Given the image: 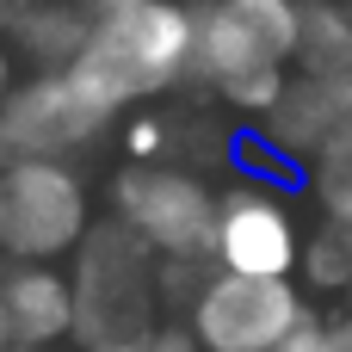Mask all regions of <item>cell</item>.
<instances>
[{
  "instance_id": "cell-1",
  "label": "cell",
  "mask_w": 352,
  "mask_h": 352,
  "mask_svg": "<svg viewBox=\"0 0 352 352\" xmlns=\"http://www.w3.org/2000/svg\"><path fill=\"white\" fill-rule=\"evenodd\" d=\"M192 19H198L192 80L210 87L229 111L260 124L297 80L303 0H192Z\"/></svg>"
},
{
  "instance_id": "cell-2",
  "label": "cell",
  "mask_w": 352,
  "mask_h": 352,
  "mask_svg": "<svg viewBox=\"0 0 352 352\" xmlns=\"http://www.w3.org/2000/svg\"><path fill=\"white\" fill-rule=\"evenodd\" d=\"M198 62V19L192 0H142L130 12L93 19L80 62L68 68L105 111L130 118V105H148L192 80Z\"/></svg>"
},
{
  "instance_id": "cell-3",
  "label": "cell",
  "mask_w": 352,
  "mask_h": 352,
  "mask_svg": "<svg viewBox=\"0 0 352 352\" xmlns=\"http://www.w3.org/2000/svg\"><path fill=\"white\" fill-rule=\"evenodd\" d=\"M74 352H111V346H136L155 328V297L161 291V260L124 229V223H99L74 266Z\"/></svg>"
},
{
  "instance_id": "cell-4",
  "label": "cell",
  "mask_w": 352,
  "mask_h": 352,
  "mask_svg": "<svg viewBox=\"0 0 352 352\" xmlns=\"http://www.w3.org/2000/svg\"><path fill=\"white\" fill-rule=\"evenodd\" d=\"M217 198L223 186L173 161H124L111 173V223H124L161 266H210Z\"/></svg>"
},
{
  "instance_id": "cell-5",
  "label": "cell",
  "mask_w": 352,
  "mask_h": 352,
  "mask_svg": "<svg viewBox=\"0 0 352 352\" xmlns=\"http://www.w3.org/2000/svg\"><path fill=\"white\" fill-rule=\"evenodd\" d=\"M93 229V192L74 161H0V260L62 266Z\"/></svg>"
},
{
  "instance_id": "cell-6",
  "label": "cell",
  "mask_w": 352,
  "mask_h": 352,
  "mask_svg": "<svg viewBox=\"0 0 352 352\" xmlns=\"http://www.w3.org/2000/svg\"><path fill=\"white\" fill-rule=\"evenodd\" d=\"M309 316L297 278H235L217 266L186 297V334L198 352H278Z\"/></svg>"
},
{
  "instance_id": "cell-7",
  "label": "cell",
  "mask_w": 352,
  "mask_h": 352,
  "mask_svg": "<svg viewBox=\"0 0 352 352\" xmlns=\"http://www.w3.org/2000/svg\"><path fill=\"white\" fill-rule=\"evenodd\" d=\"M303 223L291 210V192L260 179V173H241L223 186L217 198V248H210V266L217 272H235V278H297L303 272Z\"/></svg>"
},
{
  "instance_id": "cell-8",
  "label": "cell",
  "mask_w": 352,
  "mask_h": 352,
  "mask_svg": "<svg viewBox=\"0 0 352 352\" xmlns=\"http://www.w3.org/2000/svg\"><path fill=\"white\" fill-rule=\"evenodd\" d=\"M111 124H118V111H105L68 68L25 74L0 99V161H74Z\"/></svg>"
},
{
  "instance_id": "cell-9",
  "label": "cell",
  "mask_w": 352,
  "mask_h": 352,
  "mask_svg": "<svg viewBox=\"0 0 352 352\" xmlns=\"http://www.w3.org/2000/svg\"><path fill=\"white\" fill-rule=\"evenodd\" d=\"M0 309L19 352H74V278L62 266H0Z\"/></svg>"
},
{
  "instance_id": "cell-10",
  "label": "cell",
  "mask_w": 352,
  "mask_h": 352,
  "mask_svg": "<svg viewBox=\"0 0 352 352\" xmlns=\"http://www.w3.org/2000/svg\"><path fill=\"white\" fill-rule=\"evenodd\" d=\"M87 31H93V12L80 0H25V12L6 31V43H12V56L31 74H62V68L80 62Z\"/></svg>"
},
{
  "instance_id": "cell-11",
  "label": "cell",
  "mask_w": 352,
  "mask_h": 352,
  "mask_svg": "<svg viewBox=\"0 0 352 352\" xmlns=\"http://www.w3.org/2000/svg\"><path fill=\"white\" fill-rule=\"evenodd\" d=\"M297 74L303 80H352V6L346 0H303V37H297Z\"/></svg>"
},
{
  "instance_id": "cell-12",
  "label": "cell",
  "mask_w": 352,
  "mask_h": 352,
  "mask_svg": "<svg viewBox=\"0 0 352 352\" xmlns=\"http://www.w3.org/2000/svg\"><path fill=\"white\" fill-rule=\"evenodd\" d=\"M316 179H352V80H340L328 99V124L309 155V186Z\"/></svg>"
},
{
  "instance_id": "cell-13",
  "label": "cell",
  "mask_w": 352,
  "mask_h": 352,
  "mask_svg": "<svg viewBox=\"0 0 352 352\" xmlns=\"http://www.w3.org/2000/svg\"><path fill=\"white\" fill-rule=\"evenodd\" d=\"M297 278H303L309 291H340V297H346V285H352V235L334 229V223H316Z\"/></svg>"
},
{
  "instance_id": "cell-14",
  "label": "cell",
  "mask_w": 352,
  "mask_h": 352,
  "mask_svg": "<svg viewBox=\"0 0 352 352\" xmlns=\"http://www.w3.org/2000/svg\"><path fill=\"white\" fill-rule=\"evenodd\" d=\"M278 352H352V316H309Z\"/></svg>"
},
{
  "instance_id": "cell-15",
  "label": "cell",
  "mask_w": 352,
  "mask_h": 352,
  "mask_svg": "<svg viewBox=\"0 0 352 352\" xmlns=\"http://www.w3.org/2000/svg\"><path fill=\"white\" fill-rule=\"evenodd\" d=\"M161 148H167V118L161 111L124 118V161H161Z\"/></svg>"
},
{
  "instance_id": "cell-16",
  "label": "cell",
  "mask_w": 352,
  "mask_h": 352,
  "mask_svg": "<svg viewBox=\"0 0 352 352\" xmlns=\"http://www.w3.org/2000/svg\"><path fill=\"white\" fill-rule=\"evenodd\" d=\"M309 192H316L322 223H334V229H346V235H352V179H316Z\"/></svg>"
},
{
  "instance_id": "cell-17",
  "label": "cell",
  "mask_w": 352,
  "mask_h": 352,
  "mask_svg": "<svg viewBox=\"0 0 352 352\" xmlns=\"http://www.w3.org/2000/svg\"><path fill=\"white\" fill-rule=\"evenodd\" d=\"M111 352H198V340H192L186 328H161V334H148V340H136V346H111Z\"/></svg>"
},
{
  "instance_id": "cell-18",
  "label": "cell",
  "mask_w": 352,
  "mask_h": 352,
  "mask_svg": "<svg viewBox=\"0 0 352 352\" xmlns=\"http://www.w3.org/2000/svg\"><path fill=\"white\" fill-rule=\"evenodd\" d=\"M19 80H25V74H19V56H12V43L0 37V99H6V93H12Z\"/></svg>"
},
{
  "instance_id": "cell-19",
  "label": "cell",
  "mask_w": 352,
  "mask_h": 352,
  "mask_svg": "<svg viewBox=\"0 0 352 352\" xmlns=\"http://www.w3.org/2000/svg\"><path fill=\"white\" fill-rule=\"evenodd\" d=\"M93 19H111V12H130V6H142V0H80Z\"/></svg>"
},
{
  "instance_id": "cell-20",
  "label": "cell",
  "mask_w": 352,
  "mask_h": 352,
  "mask_svg": "<svg viewBox=\"0 0 352 352\" xmlns=\"http://www.w3.org/2000/svg\"><path fill=\"white\" fill-rule=\"evenodd\" d=\"M19 12H25V0H0V37L19 25Z\"/></svg>"
},
{
  "instance_id": "cell-21",
  "label": "cell",
  "mask_w": 352,
  "mask_h": 352,
  "mask_svg": "<svg viewBox=\"0 0 352 352\" xmlns=\"http://www.w3.org/2000/svg\"><path fill=\"white\" fill-rule=\"evenodd\" d=\"M0 352H19L12 346V328H6V309H0Z\"/></svg>"
},
{
  "instance_id": "cell-22",
  "label": "cell",
  "mask_w": 352,
  "mask_h": 352,
  "mask_svg": "<svg viewBox=\"0 0 352 352\" xmlns=\"http://www.w3.org/2000/svg\"><path fill=\"white\" fill-rule=\"evenodd\" d=\"M346 316H352V285H346Z\"/></svg>"
},
{
  "instance_id": "cell-23",
  "label": "cell",
  "mask_w": 352,
  "mask_h": 352,
  "mask_svg": "<svg viewBox=\"0 0 352 352\" xmlns=\"http://www.w3.org/2000/svg\"><path fill=\"white\" fill-rule=\"evenodd\" d=\"M346 6H352V0H346Z\"/></svg>"
}]
</instances>
